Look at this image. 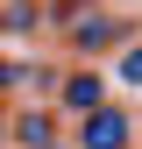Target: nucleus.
<instances>
[{"label": "nucleus", "instance_id": "0eeeda50", "mask_svg": "<svg viewBox=\"0 0 142 149\" xmlns=\"http://www.w3.org/2000/svg\"><path fill=\"white\" fill-rule=\"evenodd\" d=\"M0 142H7V114H0Z\"/></svg>", "mask_w": 142, "mask_h": 149}, {"label": "nucleus", "instance_id": "f257e3e1", "mask_svg": "<svg viewBox=\"0 0 142 149\" xmlns=\"http://www.w3.org/2000/svg\"><path fill=\"white\" fill-rule=\"evenodd\" d=\"M128 36H135V22H114V14H71L64 22V43L78 50V57H93V50L106 57V50H121Z\"/></svg>", "mask_w": 142, "mask_h": 149}, {"label": "nucleus", "instance_id": "20e7f679", "mask_svg": "<svg viewBox=\"0 0 142 149\" xmlns=\"http://www.w3.org/2000/svg\"><path fill=\"white\" fill-rule=\"evenodd\" d=\"M14 142H22V149H57V114H50V107L14 114Z\"/></svg>", "mask_w": 142, "mask_h": 149}, {"label": "nucleus", "instance_id": "423d86ee", "mask_svg": "<svg viewBox=\"0 0 142 149\" xmlns=\"http://www.w3.org/2000/svg\"><path fill=\"white\" fill-rule=\"evenodd\" d=\"M114 78H121V85H142V36H128V43H121V57H114Z\"/></svg>", "mask_w": 142, "mask_h": 149}, {"label": "nucleus", "instance_id": "39448f33", "mask_svg": "<svg viewBox=\"0 0 142 149\" xmlns=\"http://www.w3.org/2000/svg\"><path fill=\"white\" fill-rule=\"evenodd\" d=\"M36 22H43V7H36V0H7V7H0V29H14V36H29Z\"/></svg>", "mask_w": 142, "mask_h": 149}, {"label": "nucleus", "instance_id": "7ed1b4c3", "mask_svg": "<svg viewBox=\"0 0 142 149\" xmlns=\"http://www.w3.org/2000/svg\"><path fill=\"white\" fill-rule=\"evenodd\" d=\"M100 100H106V78H100L93 64H71V71H57V114H71V121H78V114H93Z\"/></svg>", "mask_w": 142, "mask_h": 149}, {"label": "nucleus", "instance_id": "f03ea898", "mask_svg": "<svg viewBox=\"0 0 142 149\" xmlns=\"http://www.w3.org/2000/svg\"><path fill=\"white\" fill-rule=\"evenodd\" d=\"M78 149H135V121L100 100L93 114H78Z\"/></svg>", "mask_w": 142, "mask_h": 149}]
</instances>
